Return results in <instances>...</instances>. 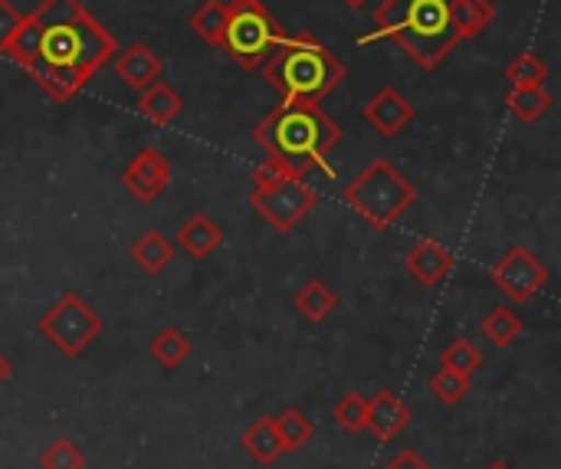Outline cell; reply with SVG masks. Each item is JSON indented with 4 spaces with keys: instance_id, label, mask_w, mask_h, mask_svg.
Segmentation results:
<instances>
[{
    "instance_id": "ac0fdd59",
    "label": "cell",
    "mask_w": 561,
    "mask_h": 469,
    "mask_svg": "<svg viewBox=\"0 0 561 469\" xmlns=\"http://www.w3.org/2000/svg\"><path fill=\"white\" fill-rule=\"evenodd\" d=\"M243 450L260 464V467H273L283 457V444L276 434V417H256L247 434H243Z\"/></svg>"
},
{
    "instance_id": "7c38bea8",
    "label": "cell",
    "mask_w": 561,
    "mask_h": 469,
    "mask_svg": "<svg viewBox=\"0 0 561 469\" xmlns=\"http://www.w3.org/2000/svg\"><path fill=\"white\" fill-rule=\"evenodd\" d=\"M112 59H115L118 79H122L128 89H135V92L148 89V85L158 82L161 72H164L161 56H158L148 43H128V46L118 49V56H112Z\"/></svg>"
},
{
    "instance_id": "d6986e66",
    "label": "cell",
    "mask_w": 561,
    "mask_h": 469,
    "mask_svg": "<svg viewBox=\"0 0 561 469\" xmlns=\"http://www.w3.org/2000/svg\"><path fill=\"white\" fill-rule=\"evenodd\" d=\"M293 306H296V312H299L306 322H325L329 316H335L339 296H335V289H332L325 279H309V283L296 293Z\"/></svg>"
},
{
    "instance_id": "484cf974",
    "label": "cell",
    "mask_w": 561,
    "mask_h": 469,
    "mask_svg": "<svg viewBox=\"0 0 561 469\" xmlns=\"http://www.w3.org/2000/svg\"><path fill=\"white\" fill-rule=\"evenodd\" d=\"M506 105L519 122H539L552 108V95L546 92V85L542 89H510Z\"/></svg>"
},
{
    "instance_id": "4316f807",
    "label": "cell",
    "mask_w": 561,
    "mask_h": 469,
    "mask_svg": "<svg viewBox=\"0 0 561 469\" xmlns=\"http://www.w3.org/2000/svg\"><path fill=\"white\" fill-rule=\"evenodd\" d=\"M332 421L342 427V434L358 437L368 431V398L365 394H345L335 408H332Z\"/></svg>"
},
{
    "instance_id": "83f0119b",
    "label": "cell",
    "mask_w": 561,
    "mask_h": 469,
    "mask_svg": "<svg viewBox=\"0 0 561 469\" xmlns=\"http://www.w3.org/2000/svg\"><path fill=\"white\" fill-rule=\"evenodd\" d=\"M470 375H460V371H454V368H437L434 375H431V391H434V398L440 401V404H447V408H457L467 394H470Z\"/></svg>"
},
{
    "instance_id": "7a4b0ae2",
    "label": "cell",
    "mask_w": 561,
    "mask_h": 469,
    "mask_svg": "<svg viewBox=\"0 0 561 469\" xmlns=\"http://www.w3.org/2000/svg\"><path fill=\"white\" fill-rule=\"evenodd\" d=\"M342 125L309 99H289L279 102L256 128L253 141L266 151L270 161L283 164L293 178H306L312 168L332 174L329 151L339 145Z\"/></svg>"
},
{
    "instance_id": "f1b7e54d",
    "label": "cell",
    "mask_w": 561,
    "mask_h": 469,
    "mask_svg": "<svg viewBox=\"0 0 561 469\" xmlns=\"http://www.w3.org/2000/svg\"><path fill=\"white\" fill-rule=\"evenodd\" d=\"M440 365L444 368H454V371H460V375H473V371H480L483 368V352L470 342V339H454L444 352H440Z\"/></svg>"
},
{
    "instance_id": "4fadbf2b",
    "label": "cell",
    "mask_w": 561,
    "mask_h": 469,
    "mask_svg": "<svg viewBox=\"0 0 561 469\" xmlns=\"http://www.w3.org/2000/svg\"><path fill=\"white\" fill-rule=\"evenodd\" d=\"M454 263H457L454 253H450L447 247H440L437 240H431V237L417 240V243L408 250V256H404L408 273H411L417 283H424V286H440V283L450 276Z\"/></svg>"
},
{
    "instance_id": "277c9868",
    "label": "cell",
    "mask_w": 561,
    "mask_h": 469,
    "mask_svg": "<svg viewBox=\"0 0 561 469\" xmlns=\"http://www.w3.org/2000/svg\"><path fill=\"white\" fill-rule=\"evenodd\" d=\"M260 72L279 92L283 102H289V99L322 102L345 79L342 59L306 30L283 33V39L263 59Z\"/></svg>"
},
{
    "instance_id": "3957f363",
    "label": "cell",
    "mask_w": 561,
    "mask_h": 469,
    "mask_svg": "<svg viewBox=\"0 0 561 469\" xmlns=\"http://www.w3.org/2000/svg\"><path fill=\"white\" fill-rule=\"evenodd\" d=\"M378 36L401 46L421 69H437L460 43L454 0H385L375 10V33L362 43Z\"/></svg>"
},
{
    "instance_id": "cb8c5ba5",
    "label": "cell",
    "mask_w": 561,
    "mask_h": 469,
    "mask_svg": "<svg viewBox=\"0 0 561 469\" xmlns=\"http://www.w3.org/2000/svg\"><path fill=\"white\" fill-rule=\"evenodd\" d=\"M224 23H227V3L220 0H207L191 13V30L207 43V46H220L224 43Z\"/></svg>"
},
{
    "instance_id": "d4e9b609",
    "label": "cell",
    "mask_w": 561,
    "mask_h": 469,
    "mask_svg": "<svg viewBox=\"0 0 561 469\" xmlns=\"http://www.w3.org/2000/svg\"><path fill=\"white\" fill-rule=\"evenodd\" d=\"M506 79L513 89H542L549 82V66L536 53H519L506 66Z\"/></svg>"
},
{
    "instance_id": "f546056e",
    "label": "cell",
    "mask_w": 561,
    "mask_h": 469,
    "mask_svg": "<svg viewBox=\"0 0 561 469\" xmlns=\"http://www.w3.org/2000/svg\"><path fill=\"white\" fill-rule=\"evenodd\" d=\"M82 467H85L82 450H79L72 441H66V437L53 441V444L39 454V469H82Z\"/></svg>"
},
{
    "instance_id": "ffe728a7",
    "label": "cell",
    "mask_w": 561,
    "mask_h": 469,
    "mask_svg": "<svg viewBox=\"0 0 561 469\" xmlns=\"http://www.w3.org/2000/svg\"><path fill=\"white\" fill-rule=\"evenodd\" d=\"M496 20L493 0H454V26L460 39H477L483 36Z\"/></svg>"
},
{
    "instance_id": "7402d4cb",
    "label": "cell",
    "mask_w": 561,
    "mask_h": 469,
    "mask_svg": "<svg viewBox=\"0 0 561 469\" xmlns=\"http://www.w3.org/2000/svg\"><path fill=\"white\" fill-rule=\"evenodd\" d=\"M276 434L283 444V454H299L302 447H309V441L316 437V424L299 411V408H286L276 417Z\"/></svg>"
},
{
    "instance_id": "603a6c76",
    "label": "cell",
    "mask_w": 561,
    "mask_h": 469,
    "mask_svg": "<svg viewBox=\"0 0 561 469\" xmlns=\"http://www.w3.org/2000/svg\"><path fill=\"white\" fill-rule=\"evenodd\" d=\"M483 335L496 345V348H510L519 335H523V319L510 309V306H493L490 316L483 319Z\"/></svg>"
},
{
    "instance_id": "30bf717a",
    "label": "cell",
    "mask_w": 561,
    "mask_h": 469,
    "mask_svg": "<svg viewBox=\"0 0 561 469\" xmlns=\"http://www.w3.org/2000/svg\"><path fill=\"white\" fill-rule=\"evenodd\" d=\"M122 184H125V191H128L141 207L154 204V201L168 191V184H171V161H168V155H164L161 148H154V145H145V148L122 168Z\"/></svg>"
},
{
    "instance_id": "8fae6325",
    "label": "cell",
    "mask_w": 561,
    "mask_h": 469,
    "mask_svg": "<svg viewBox=\"0 0 561 469\" xmlns=\"http://www.w3.org/2000/svg\"><path fill=\"white\" fill-rule=\"evenodd\" d=\"M362 115H365V122H368L381 138H394V135H401V131L417 118V108H414V102H411L404 92H398L394 85H381V89L365 102Z\"/></svg>"
},
{
    "instance_id": "ba28073f",
    "label": "cell",
    "mask_w": 561,
    "mask_h": 469,
    "mask_svg": "<svg viewBox=\"0 0 561 469\" xmlns=\"http://www.w3.org/2000/svg\"><path fill=\"white\" fill-rule=\"evenodd\" d=\"M253 210L279 233H293L319 204L316 187H309L302 178H279L273 184L253 187L250 194Z\"/></svg>"
},
{
    "instance_id": "d6a6232c",
    "label": "cell",
    "mask_w": 561,
    "mask_h": 469,
    "mask_svg": "<svg viewBox=\"0 0 561 469\" xmlns=\"http://www.w3.org/2000/svg\"><path fill=\"white\" fill-rule=\"evenodd\" d=\"M7 378H10V362H7V358L0 355V385H3Z\"/></svg>"
},
{
    "instance_id": "e0dca14e",
    "label": "cell",
    "mask_w": 561,
    "mask_h": 469,
    "mask_svg": "<svg viewBox=\"0 0 561 469\" xmlns=\"http://www.w3.org/2000/svg\"><path fill=\"white\" fill-rule=\"evenodd\" d=\"M128 256H131V263L141 270V273H148V276H158V273H164L171 263H174V256H178V247L161 233V230H145L135 243H131V250H128Z\"/></svg>"
},
{
    "instance_id": "52a82bcc",
    "label": "cell",
    "mask_w": 561,
    "mask_h": 469,
    "mask_svg": "<svg viewBox=\"0 0 561 469\" xmlns=\"http://www.w3.org/2000/svg\"><path fill=\"white\" fill-rule=\"evenodd\" d=\"M39 335L66 358H79L102 335V316L76 293L59 296L39 319Z\"/></svg>"
},
{
    "instance_id": "5bb4252c",
    "label": "cell",
    "mask_w": 561,
    "mask_h": 469,
    "mask_svg": "<svg viewBox=\"0 0 561 469\" xmlns=\"http://www.w3.org/2000/svg\"><path fill=\"white\" fill-rule=\"evenodd\" d=\"M411 424V408L388 388L368 398V431L381 441L391 444L404 427Z\"/></svg>"
},
{
    "instance_id": "5b68a950",
    "label": "cell",
    "mask_w": 561,
    "mask_h": 469,
    "mask_svg": "<svg viewBox=\"0 0 561 469\" xmlns=\"http://www.w3.org/2000/svg\"><path fill=\"white\" fill-rule=\"evenodd\" d=\"M342 201L368 227L391 230L417 204V187L388 158H375L362 174L352 178V184L342 187Z\"/></svg>"
},
{
    "instance_id": "1f68e13d",
    "label": "cell",
    "mask_w": 561,
    "mask_h": 469,
    "mask_svg": "<svg viewBox=\"0 0 561 469\" xmlns=\"http://www.w3.org/2000/svg\"><path fill=\"white\" fill-rule=\"evenodd\" d=\"M385 469H434L431 464H424L421 460V454H414V450H401L391 464Z\"/></svg>"
},
{
    "instance_id": "9c48e42d",
    "label": "cell",
    "mask_w": 561,
    "mask_h": 469,
    "mask_svg": "<svg viewBox=\"0 0 561 469\" xmlns=\"http://www.w3.org/2000/svg\"><path fill=\"white\" fill-rule=\"evenodd\" d=\"M493 286L516 306L536 299L549 286V266L529 250V247H513L496 266H493Z\"/></svg>"
},
{
    "instance_id": "9a60e30c",
    "label": "cell",
    "mask_w": 561,
    "mask_h": 469,
    "mask_svg": "<svg viewBox=\"0 0 561 469\" xmlns=\"http://www.w3.org/2000/svg\"><path fill=\"white\" fill-rule=\"evenodd\" d=\"M138 115L141 118H148L151 125H171L181 112H184V95L171 85V82H164V79H158V82H151L148 89H141L138 92Z\"/></svg>"
},
{
    "instance_id": "6da1fadb",
    "label": "cell",
    "mask_w": 561,
    "mask_h": 469,
    "mask_svg": "<svg viewBox=\"0 0 561 469\" xmlns=\"http://www.w3.org/2000/svg\"><path fill=\"white\" fill-rule=\"evenodd\" d=\"M115 53V36L79 0H43L7 49L56 102L76 99Z\"/></svg>"
},
{
    "instance_id": "4dcf8cb0",
    "label": "cell",
    "mask_w": 561,
    "mask_h": 469,
    "mask_svg": "<svg viewBox=\"0 0 561 469\" xmlns=\"http://www.w3.org/2000/svg\"><path fill=\"white\" fill-rule=\"evenodd\" d=\"M20 23H23V13H20L10 0H0V53H3V56H7V49H10V43H13Z\"/></svg>"
},
{
    "instance_id": "2e32d148",
    "label": "cell",
    "mask_w": 561,
    "mask_h": 469,
    "mask_svg": "<svg viewBox=\"0 0 561 469\" xmlns=\"http://www.w3.org/2000/svg\"><path fill=\"white\" fill-rule=\"evenodd\" d=\"M178 247L191 256V260H207L220 243H224V230L207 217V214H194L187 217L178 233H174Z\"/></svg>"
},
{
    "instance_id": "44dd1931",
    "label": "cell",
    "mask_w": 561,
    "mask_h": 469,
    "mask_svg": "<svg viewBox=\"0 0 561 469\" xmlns=\"http://www.w3.org/2000/svg\"><path fill=\"white\" fill-rule=\"evenodd\" d=\"M191 339L181 332V329H174V325H168V329H161L151 342H148V355L161 365V368H168V371H174V368H181L187 358H191Z\"/></svg>"
},
{
    "instance_id": "e575fe53",
    "label": "cell",
    "mask_w": 561,
    "mask_h": 469,
    "mask_svg": "<svg viewBox=\"0 0 561 469\" xmlns=\"http://www.w3.org/2000/svg\"><path fill=\"white\" fill-rule=\"evenodd\" d=\"M486 469H513V467H510V464H503V460H496V464H490Z\"/></svg>"
},
{
    "instance_id": "836d02e7",
    "label": "cell",
    "mask_w": 561,
    "mask_h": 469,
    "mask_svg": "<svg viewBox=\"0 0 561 469\" xmlns=\"http://www.w3.org/2000/svg\"><path fill=\"white\" fill-rule=\"evenodd\" d=\"M345 7H352V10H365L368 7V0H342Z\"/></svg>"
},
{
    "instance_id": "8992f818",
    "label": "cell",
    "mask_w": 561,
    "mask_h": 469,
    "mask_svg": "<svg viewBox=\"0 0 561 469\" xmlns=\"http://www.w3.org/2000/svg\"><path fill=\"white\" fill-rule=\"evenodd\" d=\"M279 20L263 7V0H230L224 23V49L243 69H260L273 46L283 39Z\"/></svg>"
}]
</instances>
